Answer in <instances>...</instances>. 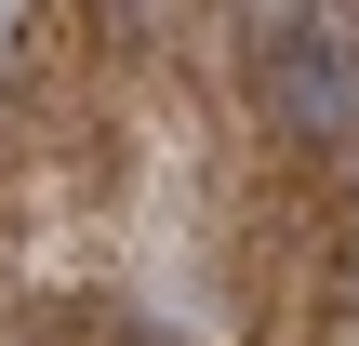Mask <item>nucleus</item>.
Returning <instances> with one entry per match:
<instances>
[{"instance_id":"1","label":"nucleus","mask_w":359,"mask_h":346,"mask_svg":"<svg viewBox=\"0 0 359 346\" xmlns=\"http://www.w3.org/2000/svg\"><path fill=\"white\" fill-rule=\"evenodd\" d=\"M266 120L306 133V147H333L359 120V80H346V53H333V27H280L266 40Z\"/></svg>"}]
</instances>
